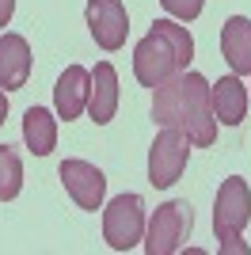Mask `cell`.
I'll return each mask as SVG.
<instances>
[{
  "mask_svg": "<svg viewBox=\"0 0 251 255\" xmlns=\"http://www.w3.org/2000/svg\"><path fill=\"white\" fill-rule=\"evenodd\" d=\"M15 15V0H0V27H8Z\"/></svg>",
  "mask_w": 251,
  "mask_h": 255,
  "instance_id": "17",
  "label": "cell"
},
{
  "mask_svg": "<svg viewBox=\"0 0 251 255\" xmlns=\"http://www.w3.org/2000/svg\"><path fill=\"white\" fill-rule=\"evenodd\" d=\"M31 76V46L23 34H4L0 38V88L4 92H19L27 88Z\"/></svg>",
  "mask_w": 251,
  "mask_h": 255,
  "instance_id": "12",
  "label": "cell"
},
{
  "mask_svg": "<svg viewBox=\"0 0 251 255\" xmlns=\"http://www.w3.org/2000/svg\"><path fill=\"white\" fill-rule=\"evenodd\" d=\"M145 202L141 194H118L103 210V240L115 252H129L145 240Z\"/></svg>",
  "mask_w": 251,
  "mask_h": 255,
  "instance_id": "4",
  "label": "cell"
},
{
  "mask_svg": "<svg viewBox=\"0 0 251 255\" xmlns=\"http://www.w3.org/2000/svg\"><path fill=\"white\" fill-rule=\"evenodd\" d=\"M88 92H92V73L84 65H69L61 76H57V88H53V107H57V118L73 122L88 111Z\"/></svg>",
  "mask_w": 251,
  "mask_h": 255,
  "instance_id": "9",
  "label": "cell"
},
{
  "mask_svg": "<svg viewBox=\"0 0 251 255\" xmlns=\"http://www.w3.org/2000/svg\"><path fill=\"white\" fill-rule=\"evenodd\" d=\"M209 96H213V115H217L221 126H240L248 118V84L236 73L209 84Z\"/></svg>",
  "mask_w": 251,
  "mask_h": 255,
  "instance_id": "11",
  "label": "cell"
},
{
  "mask_svg": "<svg viewBox=\"0 0 251 255\" xmlns=\"http://www.w3.org/2000/svg\"><path fill=\"white\" fill-rule=\"evenodd\" d=\"M194 57V38L175 19H156L148 34L133 46V76L141 88H160L167 76L187 69Z\"/></svg>",
  "mask_w": 251,
  "mask_h": 255,
  "instance_id": "2",
  "label": "cell"
},
{
  "mask_svg": "<svg viewBox=\"0 0 251 255\" xmlns=\"http://www.w3.org/2000/svg\"><path fill=\"white\" fill-rule=\"evenodd\" d=\"M190 229H194V213L187 202H164L145 225V252L148 255H175L187 244Z\"/></svg>",
  "mask_w": 251,
  "mask_h": 255,
  "instance_id": "3",
  "label": "cell"
},
{
  "mask_svg": "<svg viewBox=\"0 0 251 255\" xmlns=\"http://www.w3.org/2000/svg\"><path fill=\"white\" fill-rule=\"evenodd\" d=\"M61 183L65 191H69V198H73L80 210H99L103 206V194H107V175L95 164H88V160H61Z\"/></svg>",
  "mask_w": 251,
  "mask_h": 255,
  "instance_id": "8",
  "label": "cell"
},
{
  "mask_svg": "<svg viewBox=\"0 0 251 255\" xmlns=\"http://www.w3.org/2000/svg\"><path fill=\"white\" fill-rule=\"evenodd\" d=\"M88 115L95 126H107L118 115V73L111 61H99L92 73V92H88Z\"/></svg>",
  "mask_w": 251,
  "mask_h": 255,
  "instance_id": "10",
  "label": "cell"
},
{
  "mask_svg": "<svg viewBox=\"0 0 251 255\" xmlns=\"http://www.w3.org/2000/svg\"><path fill=\"white\" fill-rule=\"evenodd\" d=\"M187 156H190L187 133L160 126L156 141H152V149H148V183L160 187V191L175 187L179 175H183V168H187Z\"/></svg>",
  "mask_w": 251,
  "mask_h": 255,
  "instance_id": "5",
  "label": "cell"
},
{
  "mask_svg": "<svg viewBox=\"0 0 251 255\" xmlns=\"http://www.w3.org/2000/svg\"><path fill=\"white\" fill-rule=\"evenodd\" d=\"M23 191V160L11 145H0V202H11Z\"/></svg>",
  "mask_w": 251,
  "mask_h": 255,
  "instance_id": "15",
  "label": "cell"
},
{
  "mask_svg": "<svg viewBox=\"0 0 251 255\" xmlns=\"http://www.w3.org/2000/svg\"><path fill=\"white\" fill-rule=\"evenodd\" d=\"M160 4H164L167 15H175V19H183V23L198 19L202 8H206V0H160Z\"/></svg>",
  "mask_w": 251,
  "mask_h": 255,
  "instance_id": "16",
  "label": "cell"
},
{
  "mask_svg": "<svg viewBox=\"0 0 251 255\" xmlns=\"http://www.w3.org/2000/svg\"><path fill=\"white\" fill-rule=\"evenodd\" d=\"M23 141L34 156H50L57 149V118L46 107H27L23 115Z\"/></svg>",
  "mask_w": 251,
  "mask_h": 255,
  "instance_id": "14",
  "label": "cell"
},
{
  "mask_svg": "<svg viewBox=\"0 0 251 255\" xmlns=\"http://www.w3.org/2000/svg\"><path fill=\"white\" fill-rule=\"evenodd\" d=\"M4 115H8V96L0 92V126H4Z\"/></svg>",
  "mask_w": 251,
  "mask_h": 255,
  "instance_id": "18",
  "label": "cell"
},
{
  "mask_svg": "<svg viewBox=\"0 0 251 255\" xmlns=\"http://www.w3.org/2000/svg\"><path fill=\"white\" fill-rule=\"evenodd\" d=\"M251 221V191H248V179L240 175H229L217 191V202H213V233L217 240L225 236H240Z\"/></svg>",
  "mask_w": 251,
  "mask_h": 255,
  "instance_id": "6",
  "label": "cell"
},
{
  "mask_svg": "<svg viewBox=\"0 0 251 255\" xmlns=\"http://www.w3.org/2000/svg\"><path fill=\"white\" fill-rule=\"evenodd\" d=\"M221 53L236 76H251V19L248 15H232L221 27Z\"/></svg>",
  "mask_w": 251,
  "mask_h": 255,
  "instance_id": "13",
  "label": "cell"
},
{
  "mask_svg": "<svg viewBox=\"0 0 251 255\" xmlns=\"http://www.w3.org/2000/svg\"><path fill=\"white\" fill-rule=\"evenodd\" d=\"M88 31H92L95 46H103L107 53H115L126 46V34H129V15H126L122 0H88Z\"/></svg>",
  "mask_w": 251,
  "mask_h": 255,
  "instance_id": "7",
  "label": "cell"
},
{
  "mask_svg": "<svg viewBox=\"0 0 251 255\" xmlns=\"http://www.w3.org/2000/svg\"><path fill=\"white\" fill-rule=\"evenodd\" d=\"M152 122L167 129L187 133L190 145H213L217 141V115H213V96H209V80L202 73L179 69L167 76L160 88H152Z\"/></svg>",
  "mask_w": 251,
  "mask_h": 255,
  "instance_id": "1",
  "label": "cell"
}]
</instances>
